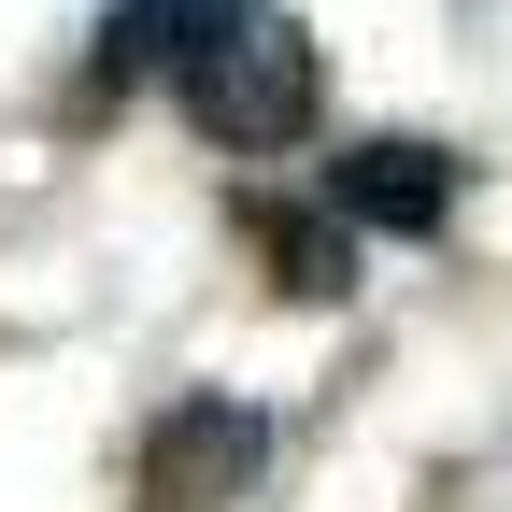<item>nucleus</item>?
<instances>
[{"label": "nucleus", "mask_w": 512, "mask_h": 512, "mask_svg": "<svg viewBox=\"0 0 512 512\" xmlns=\"http://www.w3.org/2000/svg\"><path fill=\"white\" fill-rule=\"evenodd\" d=\"M171 100L200 114V143L228 157H285L313 114H328V57H313L299 15H271V0H185V29H171Z\"/></svg>", "instance_id": "obj_1"}, {"label": "nucleus", "mask_w": 512, "mask_h": 512, "mask_svg": "<svg viewBox=\"0 0 512 512\" xmlns=\"http://www.w3.org/2000/svg\"><path fill=\"white\" fill-rule=\"evenodd\" d=\"M256 470H271V413L242 399H171L143 441V512H228Z\"/></svg>", "instance_id": "obj_2"}, {"label": "nucleus", "mask_w": 512, "mask_h": 512, "mask_svg": "<svg viewBox=\"0 0 512 512\" xmlns=\"http://www.w3.org/2000/svg\"><path fill=\"white\" fill-rule=\"evenodd\" d=\"M328 200H342L356 228H384V242H427L441 214H456V157L413 143V128H384V143H342V157H328Z\"/></svg>", "instance_id": "obj_3"}, {"label": "nucleus", "mask_w": 512, "mask_h": 512, "mask_svg": "<svg viewBox=\"0 0 512 512\" xmlns=\"http://www.w3.org/2000/svg\"><path fill=\"white\" fill-rule=\"evenodd\" d=\"M242 228H256V256H271L285 299H342V285H356V214H342V200H328V214H271V200H256Z\"/></svg>", "instance_id": "obj_4"}]
</instances>
